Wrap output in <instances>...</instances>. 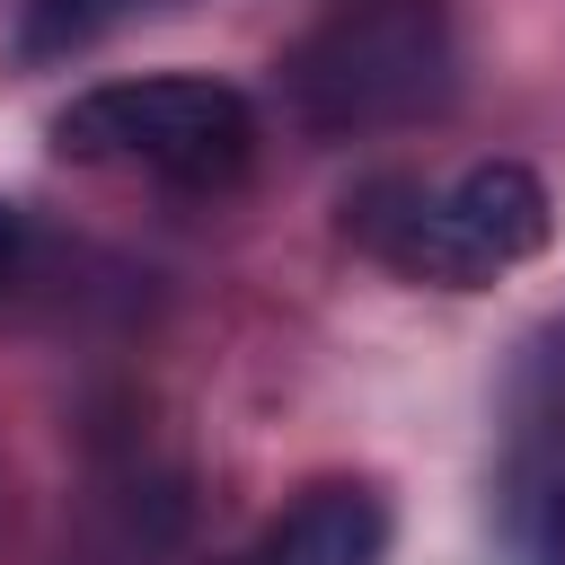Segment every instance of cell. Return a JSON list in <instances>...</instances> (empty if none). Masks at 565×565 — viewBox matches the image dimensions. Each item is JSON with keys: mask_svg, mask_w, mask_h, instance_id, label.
<instances>
[{"mask_svg": "<svg viewBox=\"0 0 565 565\" xmlns=\"http://www.w3.org/2000/svg\"><path fill=\"white\" fill-rule=\"evenodd\" d=\"M282 115L309 141H371L406 132L450 106L459 35L441 0H335L274 71Z\"/></svg>", "mask_w": 565, "mask_h": 565, "instance_id": "6da1fadb", "label": "cell"}, {"mask_svg": "<svg viewBox=\"0 0 565 565\" xmlns=\"http://www.w3.org/2000/svg\"><path fill=\"white\" fill-rule=\"evenodd\" d=\"M547 230H556V203L521 159H477L450 185L380 177L344 203V238H362L388 274L433 291H486L494 274L530 265Z\"/></svg>", "mask_w": 565, "mask_h": 565, "instance_id": "7a4b0ae2", "label": "cell"}, {"mask_svg": "<svg viewBox=\"0 0 565 565\" xmlns=\"http://www.w3.org/2000/svg\"><path fill=\"white\" fill-rule=\"evenodd\" d=\"M53 150L79 168H132L159 185H230L256 159V106L230 79L203 71H150V79H106L79 88L53 115Z\"/></svg>", "mask_w": 565, "mask_h": 565, "instance_id": "3957f363", "label": "cell"}, {"mask_svg": "<svg viewBox=\"0 0 565 565\" xmlns=\"http://www.w3.org/2000/svg\"><path fill=\"white\" fill-rule=\"evenodd\" d=\"M388 556V494L362 477H327L256 539L247 565H380Z\"/></svg>", "mask_w": 565, "mask_h": 565, "instance_id": "277c9868", "label": "cell"}, {"mask_svg": "<svg viewBox=\"0 0 565 565\" xmlns=\"http://www.w3.org/2000/svg\"><path fill=\"white\" fill-rule=\"evenodd\" d=\"M132 9H159V0H18V35H9V62H18V71L71 62V53H88L97 35H115Z\"/></svg>", "mask_w": 565, "mask_h": 565, "instance_id": "5b68a950", "label": "cell"}, {"mask_svg": "<svg viewBox=\"0 0 565 565\" xmlns=\"http://www.w3.org/2000/svg\"><path fill=\"white\" fill-rule=\"evenodd\" d=\"M9 265H18V212L0 203V282H9Z\"/></svg>", "mask_w": 565, "mask_h": 565, "instance_id": "8992f818", "label": "cell"}, {"mask_svg": "<svg viewBox=\"0 0 565 565\" xmlns=\"http://www.w3.org/2000/svg\"><path fill=\"white\" fill-rule=\"evenodd\" d=\"M547 539L565 547V486H556V503H547Z\"/></svg>", "mask_w": 565, "mask_h": 565, "instance_id": "52a82bcc", "label": "cell"}]
</instances>
